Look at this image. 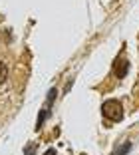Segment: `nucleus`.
Here are the masks:
<instances>
[{"label": "nucleus", "instance_id": "obj_1", "mask_svg": "<svg viewBox=\"0 0 139 155\" xmlns=\"http://www.w3.org/2000/svg\"><path fill=\"white\" fill-rule=\"evenodd\" d=\"M101 114H103V117L111 119V121H119L123 117V107H121V104L117 100H108L101 105Z\"/></svg>", "mask_w": 139, "mask_h": 155}, {"label": "nucleus", "instance_id": "obj_2", "mask_svg": "<svg viewBox=\"0 0 139 155\" xmlns=\"http://www.w3.org/2000/svg\"><path fill=\"white\" fill-rule=\"evenodd\" d=\"M127 68H129V62L127 60H115V64H113V72H115L117 78H125Z\"/></svg>", "mask_w": 139, "mask_h": 155}, {"label": "nucleus", "instance_id": "obj_3", "mask_svg": "<svg viewBox=\"0 0 139 155\" xmlns=\"http://www.w3.org/2000/svg\"><path fill=\"white\" fill-rule=\"evenodd\" d=\"M50 115V110H48V105H46L44 110H42V114H40V117H38V121H36V127H42L44 125V121H46V117Z\"/></svg>", "mask_w": 139, "mask_h": 155}, {"label": "nucleus", "instance_id": "obj_4", "mask_svg": "<svg viewBox=\"0 0 139 155\" xmlns=\"http://www.w3.org/2000/svg\"><path fill=\"white\" fill-rule=\"evenodd\" d=\"M6 78H8V68H6V64L0 60V84L6 82Z\"/></svg>", "mask_w": 139, "mask_h": 155}, {"label": "nucleus", "instance_id": "obj_5", "mask_svg": "<svg viewBox=\"0 0 139 155\" xmlns=\"http://www.w3.org/2000/svg\"><path fill=\"white\" fill-rule=\"evenodd\" d=\"M129 149H131V143H123L121 147H117V149L113 151V155H125Z\"/></svg>", "mask_w": 139, "mask_h": 155}, {"label": "nucleus", "instance_id": "obj_6", "mask_svg": "<svg viewBox=\"0 0 139 155\" xmlns=\"http://www.w3.org/2000/svg\"><path fill=\"white\" fill-rule=\"evenodd\" d=\"M34 151H36V145H28L24 153H26V155H34Z\"/></svg>", "mask_w": 139, "mask_h": 155}, {"label": "nucleus", "instance_id": "obj_7", "mask_svg": "<svg viewBox=\"0 0 139 155\" xmlns=\"http://www.w3.org/2000/svg\"><path fill=\"white\" fill-rule=\"evenodd\" d=\"M46 155H56V151H54V149H50V151H46Z\"/></svg>", "mask_w": 139, "mask_h": 155}]
</instances>
